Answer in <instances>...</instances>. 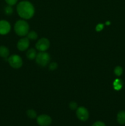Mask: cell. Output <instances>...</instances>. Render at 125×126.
<instances>
[{"label":"cell","mask_w":125,"mask_h":126,"mask_svg":"<svg viewBox=\"0 0 125 126\" xmlns=\"http://www.w3.org/2000/svg\"><path fill=\"white\" fill-rule=\"evenodd\" d=\"M11 25L7 21H0V34L4 35V34H7L11 30Z\"/></svg>","instance_id":"ba28073f"},{"label":"cell","mask_w":125,"mask_h":126,"mask_svg":"<svg viewBox=\"0 0 125 126\" xmlns=\"http://www.w3.org/2000/svg\"><path fill=\"white\" fill-rule=\"evenodd\" d=\"M50 60V56L48 53L45 52H40L36 57V63L41 66H45Z\"/></svg>","instance_id":"3957f363"},{"label":"cell","mask_w":125,"mask_h":126,"mask_svg":"<svg viewBox=\"0 0 125 126\" xmlns=\"http://www.w3.org/2000/svg\"><path fill=\"white\" fill-rule=\"evenodd\" d=\"M26 114L27 116L29 118H31V119H34V118H35L37 116L36 112L34 110H28L26 112Z\"/></svg>","instance_id":"9a60e30c"},{"label":"cell","mask_w":125,"mask_h":126,"mask_svg":"<svg viewBox=\"0 0 125 126\" xmlns=\"http://www.w3.org/2000/svg\"><path fill=\"white\" fill-rule=\"evenodd\" d=\"M114 88L116 90H120L122 87V81L120 79H116L113 83Z\"/></svg>","instance_id":"5bb4252c"},{"label":"cell","mask_w":125,"mask_h":126,"mask_svg":"<svg viewBox=\"0 0 125 126\" xmlns=\"http://www.w3.org/2000/svg\"><path fill=\"white\" fill-rule=\"evenodd\" d=\"M117 121L119 124H125V111H121L117 114Z\"/></svg>","instance_id":"8fae6325"},{"label":"cell","mask_w":125,"mask_h":126,"mask_svg":"<svg viewBox=\"0 0 125 126\" xmlns=\"http://www.w3.org/2000/svg\"><path fill=\"white\" fill-rule=\"evenodd\" d=\"M8 62L9 65L13 68H20L23 65L22 59L19 55H12L8 59Z\"/></svg>","instance_id":"277c9868"},{"label":"cell","mask_w":125,"mask_h":126,"mask_svg":"<svg viewBox=\"0 0 125 126\" xmlns=\"http://www.w3.org/2000/svg\"><path fill=\"white\" fill-rule=\"evenodd\" d=\"M58 67V64L56 62H52L49 65V69L50 70H54Z\"/></svg>","instance_id":"e0dca14e"},{"label":"cell","mask_w":125,"mask_h":126,"mask_svg":"<svg viewBox=\"0 0 125 126\" xmlns=\"http://www.w3.org/2000/svg\"><path fill=\"white\" fill-rule=\"evenodd\" d=\"M103 27H104V25L102 24H99L98 25L96 26V31H98V32H99V31H100L102 30Z\"/></svg>","instance_id":"7402d4cb"},{"label":"cell","mask_w":125,"mask_h":126,"mask_svg":"<svg viewBox=\"0 0 125 126\" xmlns=\"http://www.w3.org/2000/svg\"><path fill=\"white\" fill-rule=\"evenodd\" d=\"M17 10L20 17L23 18L29 19L34 16V7L29 1H24L19 2Z\"/></svg>","instance_id":"6da1fadb"},{"label":"cell","mask_w":125,"mask_h":126,"mask_svg":"<svg viewBox=\"0 0 125 126\" xmlns=\"http://www.w3.org/2000/svg\"><path fill=\"white\" fill-rule=\"evenodd\" d=\"M114 73H115V75L117 76H120L122 75L123 73V69L121 66H116L114 70Z\"/></svg>","instance_id":"2e32d148"},{"label":"cell","mask_w":125,"mask_h":126,"mask_svg":"<svg viewBox=\"0 0 125 126\" xmlns=\"http://www.w3.org/2000/svg\"><path fill=\"white\" fill-rule=\"evenodd\" d=\"M9 55V50L6 46H0V57L3 58H7Z\"/></svg>","instance_id":"30bf717a"},{"label":"cell","mask_w":125,"mask_h":126,"mask_svg":"<svg viewBox=\"0 0 125 126\" xmlns=\"http://www.w3.org/2000/svg\"><path fill=\"white\" fill-rule=\"evenodd\" d=\"M27 38L29 39H32V40H35L38 38V34L36 33V32H34V31H32V32H29L28 33V36H27Z\"/></svg>","instance_id":"4fadbf2b"},{"label":"cell","mask_w":125,"mask_h":126,"mask_svg":"<svg viewBox=\"0 0 125 126\" xmlns=\"http://www.w3.org/2000/svg\"><path fill=\"white\" fill-rule=\"evenodd\" d=\"M37 123L40 126H49L51 123V119L49 116L42 114L37 118Z\"/></svg>","instance_id":"52a82bcc"},{"label":"cell","mask_w":125,"mask_h":126,"mask_svg":"<svg viewBox=\"0 0 125 126\" xmlns=\"http://www.w3.org/2000/svg\"><path fill=\"white\" fill-rule=\"evenodd\" d=\"M37 55V52L36 50L33 48L29 49L28 52H26V57L28 59L30 60H33L34 59H36Z\"/></svg>","instance_id":"7c38bea8"},{"label":"cell","mask_w":125,"mask_h":126,"mask_svg":"<svg viewBox=\"0 0 125 126\" xmlns=\"http://www.w3.org/2000/svg\"><path fill=\"white\" fill-rule=\"evenodd\" d=\"M5 1L9 6H13L15 4H16L18 0H5Z\"/></svg>","instance_id":"ffe728a7"},{"label":"cell","mask_w":125,"mask_h":126,"mask_svg":"<svg viewBox=\"0 0 125 126\" xmlns=\"http://www.w3.org/2000/svg\"><path fill=\"white\" fill-rule=\"evenodd\" d=\"M92 126H105V124L101 121H97L94 123Z\"/></svg>","instance_id":"44dd1931"},{"label":"cell","mask_w":125,"mask_h":126,"mask_svg":"<svg viewBox=\"0 0 125 126\" xmlns=\"http://www.w3.org/2000/svg\"><path fill=\"white\" fill-rule=\"evenodd\" d=\"M76 114L77 118L82 121H85L89 118V113L88 110L83 107H78L77 108Z\"/></svg>","instance_id":"8992f818"},{"label":"cell","mask_w":125,"mask_h":126,"mask_svg":"<svg viewBox=\"0 0 125 126\" xmlns=\"http://www.w3.org/2000/svg\"><path fill=\"white\" fill-rule=\"evenodd\" d=\"M50 46V41L48 39L42 38L39 39L36 44V47L40 52H44L47 50Z\"/></svg>","instance_id":"5b68a950"},{"label":"cell","mask_w":125,"mask_h":126,"mask_svg":"<svg viewBox=\"0 0 125 126\" xmlns=\"http://www.w3.org/2000/svg\"><path fill=\"white\" fill-rule=\"evenodd\" d=\"M5 12H6V14L10 15L13 12V10H12V8L11 7V6H7V7H6L5 9Z\"/></svg>","instance_id":"ac0fdd59"},{"label":"cell","mask_w":125,"mask_h":126,"mask_svg":"<svg viewBox=\"0 0 125 126\" xmlns=\"http://www.w3.org/2000/svg\"><path fill=\"white\" fill-rule=\"evenodd\" d=\"M29 46V41L28 38H23L20 39L17 43V48L21 51L26 50Z\"/></svg>","instance_id":"9c48e42d"},{"label":"cell","mask_w":125,"mask_h":126,"mask_svg":"<svg viewBox=\"0 0 125 126\" xmlns=\"http://www.w3.org/2000/svg\"><path fill=\"white\" fill-rule=\"evenodd\" d=\"M69 107L71 110H75L77 108V104L75 102H71L69 104Z\"/></svg>","instance_id":"d6986e66"},{"label":"cell","mask_w":125,"mask_h":126,"mask_svg":"<svg viewBox=\"0 0 125 126\" xmlns=\"http://www.w3.org/2000/svg\"><path fill=\"white\" fill-rule=\"evenodd\" d=\"M29 28V27L28 23L22 20L17 21L14 26V30L16 34L20 36H23L28 34Z\"/></svg>","instance_id":"7a4b0ae2"}]
</instances>
